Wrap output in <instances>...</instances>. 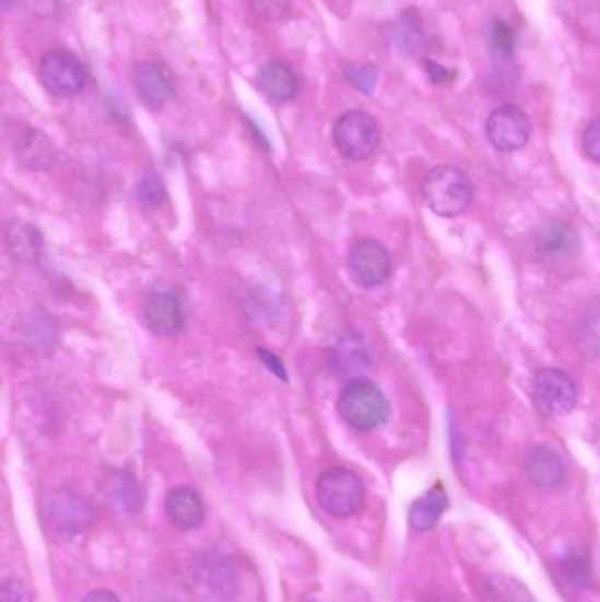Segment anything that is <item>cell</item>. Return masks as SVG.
<instances>
[{
	"instance_id": "1",
	"label": "cell",
	"mask_w": 600,
	"mask_h": 602,
	"mask_svg": "<svg viewBox=\"0 0 600 602\" xmlns=\"http://www.w3.org/2000/svg\"><path fill=\"white\" fill-rule=\"evenodd\" d=\"M421 192L428 209L444 219L460 217L474 200V186L469 175L451 164H440L430 169Z\"/></svg>"
},
{
	"instance_id": "2",
	"label": "cell",
	"mask_w": 600,
	"mask_h": 602,
	"mask_svg": "<svg viewBox=\"0 0 600 602\" xmlns=\"http://www.w3.org/2000/svg\"><path fill=\"white\" fill-rule=\"evenodd\" d=\"M340 417L354 430L374 432L388 422L389 402L370 380H351L337 402Z\"/></svg>"
},
{
	"instance_id": "3",
	"label": "cell",
	"mask_w": 600,
	"mask_h": 602,
	"mask_svg": "<svg viewBox=\"0 0 600 602\" xmlns=\"http://www.w3.org/2000/svg\"><path fill=\"white\" fill-rule=\"evenodd\" d=\"M317 503L333 518H351L362 509L365 486L354 472L345 467L326 469L316 485Z\"/></svg>"
},
{
	"instance_id": "4",
	"label": "cell",
	"mask_w": 600,
	"mask_h": 602,
	"mask_svg": "<svg viewBox=\"0 0 600 602\" xmlns=\"http://www.w3.org/2000/svg\"><path fill=\"white\" fill-rule=\"evenodd\" d=\"M334 146L349 161H366L379 149L380 131L365 109H351L340 115L333 126Z\"/></svg>"
},
{
	"instance_id": "5",
	"label": "cell",
	"mask_w": 600,
	"mask_h": 602,
	"mask_svg": "<svg viewBox=\"0 0 600 602\" xmlns=\"http://www.w3.org/2000/svg\"><path fill=\"white\" fill-rule=\"evenodd\" d=\"M536 408L546 416H564L573 411L578 391L573 377L558 368H542L532 380Z\"/></svg>"
},
{
	"instance_id": "6",
	"label": "cell",
	"mask_w": 600,
	"mask_h": 602,
	"mask_svg": "<svg viewBox=\"0 0 600 602\" xmlns=\"http://www.w3.org/2000/svg\"><path fill=\"white\" fill-rule=\"evenodd\" d=\"M39 78L50 94L71 97L83 91L86 69L82 60L71 51L54 50L43 57L39 63Z\"/></svg>"
},
{
	"instance_id": "7",
	"label": "cell",
	"mask_w": 600,
	"mask_h": 602,
	"mask_svg": "<svg viewBox=\"0 0 600 602\" xmlns=\"http://www.w3.org/2000/svg\"><path fill=\"white\" fill-rule=\"evenodd\" d=\"M45 507L48 526L62 539L74 538L94 520L91 504L71 489L55 492L46 500Z\"/></svg>"
},
{
	"instance_id": "8",
	"label": "cell",
	"mask_w": 600,
	"mask_h": 602,
	"mask_svg": "<svg viewBox=\"0 0 600 602\" xmlns=\"http://www.w3.org/2000/svg\"><path fill=\"white\" fill-rule=\"evenodd\" d=\"M349 268L354 281L366 290H375L386 284L393 272L389 250L374 238H363L352 245Z\"/></svg>"
},
{
	"instance_id": "9",
	"label": "cell",
	"mask_w": 600,
	"mask_h": 602,
	"mask_svg": "<svg viewBox=\"0 0 600 602\" xmlns=\"http://www.w3.org/2000/svg\"><path fill=\"white\" fill-rule=\"evenodd\" d=\"M486 137L501 152H516L527 145L530 138V120L519 106H498L487 117Z\"/></svg>"
},
{
	"instance_id": "10",
	"label": "cell",
	"mask_w": 600,
	"mask_h": 602,
	"mask_svg": "<svg viewBox=\"0 0 600 602\" xmlns=\"http://www.w3.org/2000/svg\"><path fill=\"white\" fill-rule=\"evenodd\" d=\"M525 474L528 483L541 492H556L567 480L564 460L548 446H536L528 451Z\"/></svg>"
},
{
	"instance_id": "11",
	"label": "cell",
	"mask_w": 600,
	"mask_h": 602,
	"mask_svg": "<svg viewBox=\"0 0 600 602\" xmlns=\"http://www.w3.org/2000/svg\"><path fill=\"white\" fill-rule=\"evenodd\" d=\"M196 578L215 598L230 599L238 590V569L231 558L219 553H208L198 562Z\"/></svg>"
},
{
	"instance_id": "12",
	"label": "cell",
	"mask_w": 600,
	"mask_h": 602,
	"mask_svg": "<svg viewBox=\"0 0 600 602\" xmlns=\"http://www.w3.org/2000/svg\"><path fill=\"white\" fill-rule=\"evenodd\" d=\"M256 86L271 103H290L299 91V80L294 69L280 60L262 63L256 74Z\"/></svg>"
},
{
	"instance_id": "13",
	"label": "cell",
	"mask_w": 600,
	"mask_h": 602,
	"mask_svg": "<svg viewBox=\"0 0 600 602\" xmlns=\"http://www.w3.org/2000/svg\"><path fill=\"white\" fill-rule=\"evenodd\" d=\"M146 327L158 337H175L184 328V312L176 296L169 293H152L143 308Z\"/></svg>"
},
{
	"instance_id": "14",
	"label": "cell",
	"mask_w": 600,
	"mask_h": 602,
	"mask_svg": "<svg viewBox=\"0 0 600 602\" xmlns=\"http://www.w3.org/2000/svg\"><path fill=\"white\" fill-rule=\"evenodd\" d=\"M136 91L143 105L152 109L163 108L173 95L172 74L157 62H143L134 73Z\"/></svg>"
},
{
	"instance_id": "15",
	"label": "cell",
	"mask_w": 600,
	"mask_h": 602,
	"mask_svg": "<svg viewBox=\"0 0 600 602\" xmlns=\"http://www.w3.org/2000/svg\"><path fill=\"white\" fill-rule=\"evenodd\" d=\"M5 249L11 253V258L16 259L23 264H37L42 261L45 252V240L36 226L31 222L16 221L10 222L5 227Z\"/></svg>"
},
{
	"instance_id": "16",
	"label": "cell",
	"mask_w": 600,
	"mask_h": 602,
	"mask_svg": "<svg viewBox=\"0 0 600 602\" xmlns=\"http://www.w3.org/2000/svg\"><path fill=\"white\" fill-rule=\"evenodd\" d=\"M167 518L180 530L198 529L204 520L203 500L190 486L173 488L166 497Z\"/></svg>"
},
{
	"instance_id": "17",
	"label": "cell",
	"mask_w": 600,
	"mask_h": 602,
	"mask_svg": "<svg viewBox=\"0 0 600 602\" xmlns=\"http://www.w3.org/2000/svg\"><path fill=\"white\" fill-rule=\"evenodd\" d=\"M578 244V233L574 232L569 222L553 221L539 232L536 252L542 261L556 263L570 256Z\"/></svg>"
},
{
	"instance_id": "18",
	"label": "cell",
	"mask_w": 600,
	"mask_h": 602,
	"mask_svg": "<svg viewBox=\"0 0 600 602\" xmlns=\"http://www.w3.org/2000/svg\"><path fill=\"white\" fill-rule=\"evenodd\" d=\"M20 161L32 172H46L57 163V149L50 138L42 131H27L23 134L19 146Z\"/></svg>"
},
{
	"instance_id": "19",
	"label": "cell",
	"mask_w": 600,
	"mask_h": 602,
	"mask_svg": "<svg viewBox=\"0 0 600 602\" xmlns=\"http://www.w3.org/2000/svg\"><path fill=\"white\" fill-rule=\"evenodd\" d=\"M447 507V494L443 486L428 489L409 509V523L415 532H428L437 526Z\"/></svg>"
},
{
	"instance_id": "20",
	"label": "cell",
	"mask_w": 600,
	"mask_h": 602,
	"mask_svg": "<svg viewBox=\"0 0 600 602\" xmlns=\"http://www.w3.org/2000/svg\"><path fill=\"white\" fill-rule=\"evenodd\" d=\"M108 498L114 507L127 515L140 511L141 504H143L140 486L129 474H117L111 477L108 485Z\"/></svg>"
},
{
	"instance_id": "21",
	"label": "cell",
	"mask_w": 600,
	"mask_h": 602,
	"mask_svg": "<svg viewBox=\"0 0 600 602\" xmlns=\"http://www.w3.org/2000/svg\"><path fill=\"white\" fill-rule=\"evenodd\" d=\"M560 570L564 575L565 580L569 581L573 587L585 589L590 585L593 573H591V564L583 553L569 552L560 560Z\"/></svg>"
},
{
	"instance_id": "22",
	"label": "cell",
	"mask_w": 600,
	"mask_h": 602,
	"mask_svg": "<svg viewBox=\"0 0 600 602\" xmlns=\"http://www.w3.org/2000/svg\"><path fill=\"white\" fill-rule=\"evenodd\" d=\"M343 78L352 88L363 94H370L377 83V68L366 62L349 63L343 69Z\"/></svg>"
},
{
	"instance_id": "23",
	"label": "cell",
	"mask_w": 600,
	"mask_h": 602,
	"mask_svg": "<svg viewBox=\"0 0 600 602\" xmlns=\"http://www.w3.org/2000/svg\"><path fill=\"white\" fill-rule=\"evenodd\" d=\"M487 43L492 48L493 54L498 57H506L510 59L513 51H515V32L502 20H495L490 25V34H487Z\"/></svg>"
},
{
	"instance_id": "24",
	"label": "cell",
	"mask_w": 600,
	"mask_h": 602,
	"mask_svg": "<svg viewBox=\"0 0 600 602\" xmlns=\"http://www.w3.org/2000/svg\"><path fill=\"white\" fill-rule=\"evenodd\" d=\"M138 198H140L141 204L145 209H157L166 200V189L161 178L154 173H149L145 177L141 178L140 186H138Z\"/></svg>"
},
{
	"instance_id": "25",
	"label": "cell",
	"mask_w": 600,
	"mask_h": 602,
	"mask_svg": "<svg viewBox=\"0 0 600 602\" xmlns=\"http://www.w3.org/2000/svg\"><path fill=\"white\" fill-rule=\"evenodd\" d=\"M293 0H252V8L259 19L280 20L290 13Z\"/></svg>"
},
{
	"instance_id": "26",
	"label": "cell",
	"mask_w": 600,
	"mask_h": 602,
	"mask_svg": "<svg viewBox=\"0 0 600 602\" xmlns=\"http://www.w3.org/2000/svg\"><path fill=\"white\" fill-rule=\"evenodd\" d=\"M0 602H32L27 585L16 578H10L0 583Z\"/></svg>"
},
{
	"instance_id": "27",
	"label": "cell",
	"mask_w": 600,
	"mask_h": 602,
	"mask_svg": "<svg viewBox=\"0 0 600 602\" xmlns=\"http://www.w3.org/2000/svg\"><path fill=\"white\" fill-rule=\"evenodd\" d=\"M583 149H585V154L593 163H599L600 161V123L597 118H593L590 123H588L587 131H585V137H583Z\"/></svg>"
},
{
	"instance_id": "28",
	"label": "cell",
	"mask_w": 600,
	"mask_h": 602,
	"mask_svg": "<svg viewBox=\"0 0 600 602\" xmlns=\"http://www.w3.org/2000/svg\"><path fill=\"white\" fill-rule=\"evenodd\" d=\"M259 354H261L262 362L267 363L268 367L271 368V371H273L275 376H280L282 379H287V377H285L284 367L280 365V362L275 358V356H271L268 351H262V349H259Z\"/></svg>"
},
{
	"instance_id": "29",
	"label": "cell",
	"mask_w": 600,
	"mask_h": 602,
	"mask_svg": "<svg viewBox=\"0 0 600 602\" xmlns=\"http://www.w3.org/2000/svg\"><path fill=\"white\" fill-rule=\"evenodd\" d=\"M83 602H120V599L114 592H109V590H94V592L89 593L83 599Z\"/></svg>"
},
{
	"instance_id": "30",
	"label": "cell",
	"mask_w": 600,
	"mask_h": 602,
	"mask_svg": "<svg viewBox=\"0 0 600 602\" xmlns=\"http://www.w3.org/2000/svg\"><path fill=\"white\" fill-rule=\"evenodd\" d=\"M14 2L16 0H0V13H4V11L11 10L13 8Z\"/></svg>"
},
{
	"instance_id": "31",
	"label": "cell",
	"mask_w": 600,
	"mask_h": 602,
	"mask_svg": "<svg viewBox=\"0 0 600 602\" xmlns=\"http://www.w3.org/2000/svg\"><path fill=\"white\" fill-rule=\"evenodd\" d=\"M428 602H452L449 599L444 598V595H435V598L430 599Z\"/></svg>"
}]
</instances>
